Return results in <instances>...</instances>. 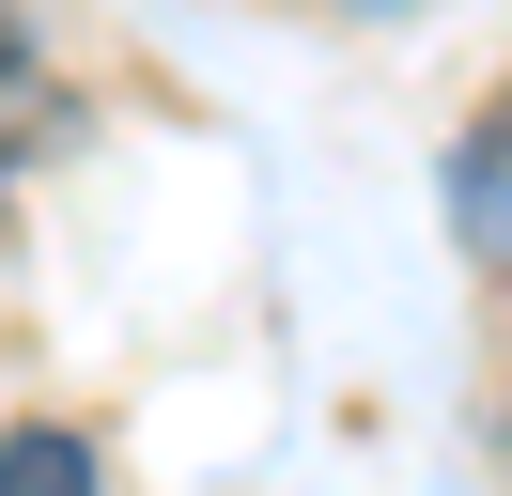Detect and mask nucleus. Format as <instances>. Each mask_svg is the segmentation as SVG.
<instances>
[{
    "mask_svg": "<svg viewBox=\"0 0 512 496\" xmlns=\"http://www.w3.org/2000/svg\"><path fill=\"white\" fill-rule=\"evenodd\" d=\"M450 217H466V248H481V264L512 279V109L481 124L466 155H450Z\"/></svg>",
    "mask_w": 512,
    "mask_h": 496,
    "instance_id": "f257e3e1",
    "label": "nucleus"
},
{
    "mask_svg": "<svg viewBox=\"0 0 512 496\" xmlns=\"http://www.w3.org/2000/svg\"><path fill=\"white\" fill-rule=\"evenodd\" d=\"M0 496H94V434L78 419H16L0 434Z\"/></svg>",
    "mask_w": 512,
    "mask_h": 496,
    "instance_id": "f03ea898",
    "label": "nucleus"
},
{
    "mask_svg": "<svg viewBox=\"0 0 512 496\" xmlns=\"http://www.w3.org/2000/svg\"><path fill=\"white\" fill-rule=\"evenodd\" d=\"M16 62H32V47H16V16H0V78H16Z\"/></svg>",
    "mask_w": 512,
    "mask_h": 496,
    "instance_id": "7ed1b4c3",
    "label": "nucleus"
}]
</instances>
